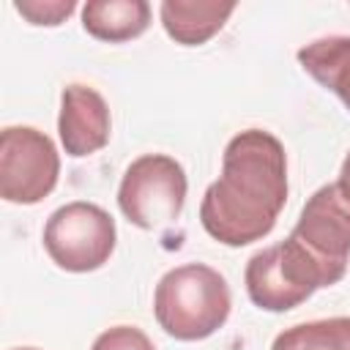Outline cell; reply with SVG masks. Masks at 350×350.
I'll use <instances>...</instances> for the list:
<instances>
[{"instance_id":"1","label":"cell","mask_w":350,"mask_h":350,"mask_svg":"<svg viewBox=\"0 0 350 350\" xmlns=\"http://www.w3.org/2000/svg\"><path fill=\"white\" fill-rule=\"evenodd\" d=\"M287 202V153L265 129L238 131L221 153V175L200 202L202 230L224 246L262 241Z\"/></svg>"},{"instance_id":"2","label":"cell","mask_w":350,"mask_h":350,"mask_svg":"<svg viewBox=\"0 0 350 350\" xmlns=\"http://www.w3.org/2000/svg\"><path fill=\"white\" fill-rule=\"evenodd\" d=\"M232 293L227 279L205 262L170 268L153 290V317L159 328L178 342L213 336L230 317Z\"/></svg>"},{"instance_id":"3","label":"cell","mask_w":350,"mask_h":350,"mask_svg":"<svg viewBox=\"0 0 350 350\" xmlns=\"http://www.w3.org/2000/svg\"><path fill=\"white\" fill-rule=\"evenodd\" d=\"M342 282L293 235L254 252L243 271L252 304L262 312H290L309 301L320 287Z\"/></svg>"},{"instance_id":"4","label":"cell","mask_w":350,"mask_h":350,"mask_svg":"<svg viewBox=\"0 0 350 350\" xmlns=\"http://www.w3.org/2000/svg\"><path fill=\"white\" fill-rule=\"evenodd\" d=\"M186 191L189 180L178 159L167 153H142L120 178L118 208L134 227L161 230L180 216Z\"/></svg>"},{"instance_id":"5","label":"cell","mask_w":350,"mask_h":350,"mask_svg":"<svg viewBox=\"0 0 350 350\" xmlns=\"http://www.w3.org/2000/svg\"><path fill=\"white\" fill-rule=\"evenodd\" d=\"M115 243V219L96 202H66L52 211L44 224V249L49 260L68 273L98 271L112 257Z\"/></svg>"},{"instance_id":"6","label":"cell","mask_w":350,"mask_h":350,"mask_svg":"<svg viewBox=\"0 0 350 350\" xmlns=\"http://www.w3.org/2000/svg\"><path fill=\"white\" fill-rule=\"evenodd\" d=\"M60 178L55 142L33 126H5L0 131V197L14 205L46 200Z\"/></svg>"},{"instance_id":"7","label":"cell","mask_w":350,"mask_h":350,"mask_svg":"<svg viewBox=\"0 0 350 350\" xmlns=\"http://www.w3.org/2000/svg\"><path fill=\"white\" fill-rule=\"evenodd\" d=\"M290 235L342 279L350 257V200L336 183L320 186L304 202Z\"/></svg>"},{"instance_id":"8","label":"cell","mask_w":350,"mask_h":350,"mask_svg":"<svg viewBox=\"0 0 350 350\" xmlns=\"http://www.w3.org/2000/svg\"><path fill=\"white\" fill-rule=\"evenodd\" d=\"M112 134V115L104 96L82 82H71L60 93L57 137L71 159L98 153Z\"/></svg>"},{"instance_id":"9","label":"cell","mask_w":350,"mask_h":350,"mask_svg":"<svg viewBox=\"0 0 350 350\" xmlns=\"http://www.w3.org/2000/svg\"><path fill=\"white\" fill-rule=\"evenodd\" d=\"M235 3L219 0H164L159 5V19L164 33L180 46H202L211 41L224 22L232 16Z\"/></svg>"},{"instance_id":"10","label":"cell","mask_w":350,"mask_h":350,"mask_svg":"<svg viewBox=\"0 0 350 350\" xmlns=\"http://www.w3.org/2000/svg\"><path fill=\"white\" fill-rule=\"evenodd\" d=\"M150 25V3L145 0H88L82 5V27L96 41L123 44L139 38Z\"/></svg>"},{"instance_id":"11","label":"cell","mask_w":350,"mask_h":350,"mask_svg":"<svg viewBox=\"0 0 350 350\" xmlns=\"http://www.w3.org/2000/svg\"><path fill=\"white\" fill-rule=\"evenodd\" d=\"M298 63L350 112V36H325L309 41L298 49Z\"/></svg>"},{"instance_id":"12","label":"cell","mask_w":350,"mask_h":350,"mask_svg":"<svg viewBox=\"0 0 350 350\" xmlns=\"http://www.w3.org/2000/svg\"><path fill=\"white\" fill-rule=\"evenodd\" d=\"M271 350H350V317L290 325L273 339Z\"/></svg>"},{"instance_id":"13","label":"cell","mask_w":350,"mask_h":350,"mask_svg":"<svg viewBox=\"0 0 350 350\" xmlns=\"http://www.w3.org/2000/svg\"><path fill=\"white\" fill-rule=\"evenodd\" d=\"M14 11L22 14L27 25L57 27L77 11V3L74 0H14Z\"/></svg>"},{"instance_id":"14","label":"cell","mask_w":350,"mask_h":350,"mask_svg":"<svg viewBox=\"0 0 350 350\" xmlns=\"http://www.w3.org/2000/svg\"><path fill=\"white\" fill-rule=\"evenodd\" d=\"M90 350H156L150 336L137 325H112L101 331Z\"/></svg>"},{"instance_id":"15","label":"cell","mask_w":350,"mask_h":350,"mask_svg":"<svg viewBox=\"0 0 350 350\" xmlns=\"http://www.w3.org/2000/svg\"><path fill=\"white\" fill-rule=\"evenodd\" d=\"M336 186H339V191H342V194L350 200V150H347V156H345V161H342V167H339Z\"/></svg>"},{"instance_id":"16","label":"cell","mask_w":350,"mask_h":350,"mask_svg":"<svg viewBox=\"0 0 350 350\" xmlns=\"http://www.w3.org/2000/svg\"><path fill=\"white\" fill-rule=\"evenodd\" d=\"M14 350H38V347H14Z\"/></svg>"}]
</instances>
